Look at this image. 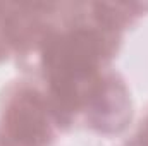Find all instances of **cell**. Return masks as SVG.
I'll return each mask as SVG.
<instances>
[{"mask_svg":"<svg viewBox=\"0 0 148 146\" xmlns=\"http://www.w3.org/2000/svg\"><path fill=\"white\" fill-rule=\"evenodd\" d=\"M105 48L103 36L97 31L77 29L48 40L45 46V69L52 81L57 105L66 112L91 100L102 81L95 79L98 60Z\"/></svg>","mask_w":148,"mask_h":146,"instance_id":"obj_1","label":"cell"},{"mask_svg":"<svg viewBox=\"0 0 148 146\" xmlns=\"http://www.w3.org/2000/svg\"><path fill=\"white\" fill-rule=\"evenodd\" d=\"M5 131L19 146H45L52 138L47 110L36 93H23L7 110Z\"/></svg>","mask_w":148,"mask_h":146,"instance_id":"obj_2","label":"cell"},{"mask_svg":"<svg viewBox=\"0 0 148 146\" xmlns=\"http://www.w3.org/2000/svg\"><path fill=\"white\" fill-rule=\"evenodd\" d=\"M140 145L148 146V120L143 124V127H141V131H140Z\"/></svg>","mask_w":148,"mask_h":146,"instance_id":"obj_3","label":"cell"}]
</instances>
